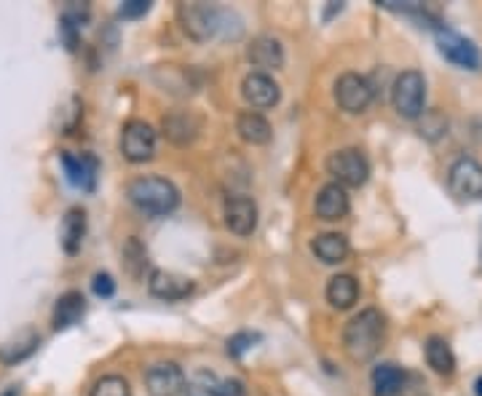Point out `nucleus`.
<instances>
[{
	"label": "nucleus",
	"mask_w": 482,
	"mask_h": 396,
	"mask_svg": "<svg viewBox=\"0 0 482 396\" xmlns=\"http://www.w3.org/2000/svg\"><path fill=\"white\" fill-rule=\"evenodd\" d=\"M475 389H478V396H482V375L478 378V386H475Z\"/></svg>",
	"instance_id": "37"
},
{
	"label": "nucleus",
	"mask_w": 482,
	"mask_h": 396,
	"mask_svg": "<svg viewBox=\"0 0 482 396\" xmlns=\"http://www.w3.org/2000/svg\"><path fill=\"white\" fill-rule=\"evenodd\" d=\"M121 156L131 164H145L156 156V129L145 121H129L121 129Z\"/></svg>",
	"instance_id": "7"
},
{
	"label": "nucleus",
	"mask_w": 482,
	"mask_h": 396,
	"mask_svg": "<svg viewBox=\"0 0 482 396\" xmlns=\"http://www.w3.org/2000/svg\"><path fill=\"white\" fill-rule=\"evenodd\" d=\"M199 131H201V121L188 110H174L164 115V134L174 145H190L199 137Z\"/></svg>",
	"instance_id": "18"
},
{
	"label": "nucleus",
	"mask_w": 482,
	"mask_h": 396,
	"mask_svg": "<svg viewBox=\"0 0 482 396\" xmlns=\"http://www.w3.org/2000/svg\"><path fill=\"white\" fill-rule=\"evenodd\" d=\"M217 396H247V386L239 378H228V381H223Z\"/></svg>",
	"instance_id": "35"
},
{
	"label": "nucleus",
	"mask_w": 482,
	"mask_h": 396,
	"mask_svg": "<svg viewBox=\"0 0 482 396\" xmlns=\"http://www.w3.org/2000/svg\"><path fill=\"white\" fill-rule=\"evenodd\" d=\"M314 209H317V217H319V220H327V223L343 220V217L349 215V209H351V201H349L346 188L338 185V182H327V185L317 193Z\"/></svg>",
	"instance_id": "14"
},
{
	"label": "nucleus",
	"mask_w": 482,
	"mask_h": 396,
	"mask_svg": "<svg viewBox=\"0 0 482 396\" xmlns=\"http://www.w3.org/2000/svg\"><path fill=\"white\" fill-rule=\"evenodd\" d=\"M83 236H86V212L80 206H72L62 220V233H59L62 249L67 255H75L83 244Z\"/></svg>",
	"instance_id": "23"
},
{
	"label": "nucleus",
	"mask_w": 482,
	"mask_h": 396,
	"mask_svg": "<svg viewBox=\"0 0 482 396\" xmlns=\"http://www.w3.org/2000/svg\"><path fill=\"white\" fill-rule=\"evenodd\" d=\"M448 188L459 201H480L482 198V164L461 156L459 161H453L451 172H448Z\"/></svg>",
	"instance_id": "8"
},
{
	"label": "nucleus",
	"mask_w": 482,
	"mask_h": 396,
	"mask_svg": "<svg viewBox=\"0 0 482 396\" xmlns=\"http://www.w3.org/2000/svg\"><path fill=\"white\" fill-rule=\"evenodd\" d=\"M392 102L402 118L419 121L427 113V80H424V75L419 70L400 72L394 80V88H392Z\"/></svg>",
	"instance_id": "4"
},
{
	"label": "nucleus",
	"mask_w": 482,
	"mask_h": 396,
	"mask_svg": "<svg viewBox=\"0 0 482 396\" xmlns=\"http://www.w3.org/2000/svg\"><path fill=\"white\" fill-rule=\"evenodd\" d=\"M427 365L437 373V375H453L456 373V354L451 349V343L440 335L427 341Z\"/></svg>",
	"instance_id": "24"
},
{
	"label": "nucleus",
	"mask_w": 482,
	"mask_h": 396,
	"mask_svg": "<svg viewBox=\"0 0 482 396\" xmlns=\"http://www.w3.org/2000/svg\"><path fill=\"white\" fill-rule=\"evenodd\" d=\"M437 48H440V54H443L448 62H453L456 67H461V70H480V48H478L469 38H464V35H459V32H453V29H448V27H445V29L437 27Z\"/></svg>",
	"instance_id": "9"
},
{
	"label": "nucleus",
	"mask_w": 482,
	"mask_h": 396,
	"mask_svg": "<svg viewBox=\"0 0 482 396\" xmlns=\"http://www.w3.org/2000/svg\"><path fill=\"white\" fill-rule=\"evenodd\" d=\"M123 265H126V271L134 276V279H140L142 274H145V268H148V252H145V247L140 244V239H129L126 241V247H123Z\"/></svg>",
	"instance_id": "28"
},
{
	"label": "nucleus",
	"mask_w": 482,
	"mask_h": 396,
	"mask_svg": "<svg viewBox=\"0 0 482 396\" xmlns=\"http://www.w3.org/2000/svg\"><path fill=\"white\" fill-rule=\"evenodd\" d=\"M148 290L153 298L158 300H166V303H177V300H185L190 292H193V282L188 276H180L174 271H153L148 276Z\"/></svg>",
	"instance_id": "13"
},
{
	"label": "nucleus",
	"mask_w": 482,
	"mask_h": 396,
	"mask_svg": "<svg viewBox=\"0 0 482 396\" xmlns=\"http://www.w3.org/2000/svg\"><path fill=\"white\" fill-rule=\"evenodd\" d=\"M386 341V316L378 308L359 311L343 330V349L351 362H370Z\"/></svg>",
	"instance_id": "2"
},
{
	"label": "nucleus",
	"mask_w": 482,
	"mask_h": 396,
	"mask_svg": "<svg viewBox=\"0 0 482 396\" xmlns=\"http://www.w3.org/2000/svg\"><path fill=\"white\" fill-rule=\"evenodd\" d=\"M220 381L212 370H196L190 378H188V386H185V396H217L220 394Z\"/></svg>",
	"instance_id": "26"
},
{
	"label": "nucleus",
	"mask_w": 482,
	"mask_h": 396,
	"mask_svg": "<svg viewBox=\"0 0 482 396\" xmlns=\"http://www.w3.org/2000/svg\"><path fill=\"white\" fill-rule=\"evenodd\" d=\"M376 99V88L373 83L359 75V72H343L338 80H335V102L341 110L357 115V113H365Z\"/></svg>",
	"instance_id": "6"
},
{
	"label": "nucleus",
	"mask_w": 482,
	"mask_h": 396,
	"mask_svg": "<svg viewBox=\"0 0 482 396\" xmlns=\"http://www.w3.org/2000/svg\"><path fill=\"white\" fill-rule=\"evenodd\" d=\"M408 378V373L397 365H381L373 370V386H376V396L392 394L397 386H402V381Z\"/></svg>",
	"instance_id": "25"
},
{
	"label": "nucleus",
	"mask_w": 482,
	"mask_h": 396,
	"mask_svg": "<svg viewBox=\"0 0 482 396\" xmlns=\"http://www.w3.org/2000/svg\"><path fill=\"white\" fill-rule=\"evenodd\" d=\"M427 394V383L416 375V373H408V378L402 381V386H397L392 394L386 396H424Z\"/></svg>",
	"instance_id": "32"
},
{
	"label": "nucleus",
	"mask_w": 482,
	"mask_h": 396,
	"mask_svg": "<svg viewBox=\"0 0 482 396\" xmlns=\"http://www.w3.org/2000/svg\"><path fill=\"white\" fill-rule=\"evenodd\" d=\"M258 341H260V335H255V333H236L233 338H228V354H231L233 359H239V357H244Z\"/></svg>",
	"instance_id": "31"
},
{
	"label": "nucleus",
	"mask_w": 482,
	"mask_h": 396,
	"mask_svg": "<svg viewBox=\"0 0 482 396\" xmlns=\"http://www.w3.org/2000/svg\"><path fill=\"white\" fill-rule=\"evenodd\" d=\"M311 252L325 265H338L349 257V239L343 233H322L311 241Z\"/></svg>",
	"instance_id": "22"
},
{
	"label": "nucleus",
	"mask_w": 482,
	"mask_h": 396,
	"mask_svg": "<svg viewBox=\"0 0 482 396\" xmlns=\"http://www.w3.org/2000/svg\"><path fill=\"white\" fill-rule=\"evenodd\" d=\"M225 225L236 236H252L258 228V204L249 196H231L223 209Z\"/></svg>",
	"instance_id": "12"
},
{
	"label": "nucleus",
	"mask_w": 482,
	"mask_h": 396,
	"mask_svg": "<svg viewBox=\"0 0 482 396\" xmlns=\"http://www.w3.org/2000/svg\"><path fill=\"white\" fill-rule=\"evenodd\" d=\"M148 11H150V3H148V0H126V3L121 5V16H126V19L142 16V13H148Z\"/></svg>",
	"instance_id": "34"
},
{
	"label": "nucleus",
	"mask_w": 482,
	"mask_h": 396,
	"mask_svg": "<svg viewBox=\"0 0 482 396\" xmlns=\"http://www.w3.org/2000/svg\"><path fill=\"white\" fill-rule=\"evenodd\" d=\"M247 59L255 67H260V72L279 70V67H284V48L274 35H258V38H252V43L247 48Z\"/></svg>",
	"instance_id": "15"
},
{
	"label": "nucleus",
	"mask_w": 482,
	"mask_h": 396,
	"mask_svg": "<svg viewBox=\"0 0 482 396\" xmlns=\"http://www.w3.org/2000/svg\"><path fill=\"white\" fill-rule=\"evenodd\" d=\"M86 314V300L78 290H70L64 295H59L56 306H54V316H51V324L54 330H67L72 324H78Z\"/></svg>",
	"instance_id": "20"
},
{
	"label": "nucleus",
	"mask_w": 482,
	"mask_h": 396,
	"mask_svg": "<svg viewBox=\"0 0 482 396\" xmlns=\"http://www.w3.org/2000/svg\"><path fill=\"white\" fill-rule=\"evenodd\" d=\"M89 396H131V389L126 383V378L121 375H105L94 383L91 394Z\"/></svg>",
	"instance_id": "29"
},
{
	"label": "nucleus",
	"mask_w": 482,
	"mask_h": 396,
	"mask_svg": "<svg viewBox=\"0 0 482 396\" xmlns=\"http://www.w3.org/2000/svg\"><path fill=\"white\" fill-rule=\"evenodd\" d=\"M327 172L333 174V180L343 188H362L370 177V164L368 158L354 150V147H346V150H335L330 153L327 158Z\"/></svg>",
	"instance_id": "5"
},
{
	"label": "nucleus",
	"mask_w": 482,
	"mask_h": 396,
	"mask_svg": "<svg viewBox=\"0 0 482 396\" xmlns=\"http://www.w3.org/2000/svg\"><path fill=\"white\" fill-rule=\"evenodd\" d=\"M164 86H166L169 91L182 88V94H190V91H193L190 72H188V70H180L177 64H166V80H164ZM177 94H180V91H177Z\"/></svg>",
	"instance_id": "30"
},
{
	"label": "nucleus",
	"mask_w": 482,
	"mask_h": 396,
	"mask_svg": "<svg viewBox=\"0 0 482 396\" xmlns=\"http://www.w3.org/2000/svg\"><path fill=\"white\" fill-rule=\"evenodd\" d=\"M0 396H19V389H16V386H11V389H5Z\"/></svg>",
	"instance_id": "36"
},
{
	"label": "nucleus",
	"mask_w": 482,
	"mask_h": 396,
	"mask_svg": "<svg viewBox=\"0 0 482 396\" xmlns=\"http://www.w3.org/2000/svg\"><path fill=\"white\" fill-rule=\"evenodd\" d=\"M241 97L247 99V105L252 110H268V107L279 105L282 91H279V83L268 72L255 70L241 80Z\"/></svg>",
	"instance_id": "11"
},
{
	"label": "nucleus",
	"mask_w": 482,
	"mask_h": 396,
	"mask_svg": "<svg viewBox=\"0 0 482 396\" xmlns=\"http://www.w3.org/2000/svg\"><path fill=\"white\" fill-rule=\"evenodd\" d=\"M91 290H94V295H99V298H113L115 282H113L110 274H97L94 282H91Z\"/></svg>",
	"instance_id": "33"
},
{
	"label": "nucleus",
	"mask_w": 482,
	"mask_h": 396,
	"mask_svg": "<svg viewBox=\"0 0 482 396\" xmlns=\"http://www.w3.org/2000/svg\"><path fill=\"white\" fill-rule=\"evenodd\" d=\"M327 303L338 311H349L359 300V282L351 274H338L327 282Z\"/></svg>",
	"instance_id": "21"
},
{
	"label": "nucleus",
	"mask_w": 482,
	"mask_h": 396,
	"mask_svg": "<svg viewBox=\"0 0 482 396\" xmlns=\"http://www.w3.org/2000/svg\"><path fill=\"white\" fill-rule=\"evenodd\" d=\"M40 346V335L32 327H21L16 335H11L3 346H0V365H19L24 359H30Z\"/></svg>",
	"instance_id": "16"
},
{
	"label": "nucleus",
	"mask_w": 482,
	"mask_h": 396,
	"mask_svg": "<svg viewBox=\"0 0 482 396\" xmlns=\"http://www.w3.org/2000/svg\"><path fill=\"white\" fill-rule=\"evenodd\" d=\"M62 166H64V174L70 180V185L80 188V190H91L94 188V180H97V158L91 156H70V153H62Z\"/></svg>",
	"instance_id": "19"
},
{
	"label": "nucleus",
	"mask_w": 482,
	"mask_h": 396,
	"mask_svg": "<svg viewBox=\"0 0 482 396\" xmlns=\"http://www.w3.org/2000/svg\"><path fill=\"white\" fill-rule=\"evenodd\" d=\"M188 378L174 362H158L145 373V389L150 396H180L185 394Z\"/></svg>",
	"instance_id": "10"
},
{
	"label": "nucleus",
	"mask_w": 482,
	"mask_h": 396,
	"mask_svg": "<svg viewBox=\"0 0 482 396\" xmlns=\"http://www.w3.org/2000/svg\"><path fill=\"white\" fill-rule=\"evenodd\" d=\"M177 16L182 21V29L193 38V40H239L244 32V24L239 19V13L228 11V8H217V5H204V3H180Z\"/></svg>",
	"instance_id": "1"
},
{
	"label": "nucleus",
	"mask_w": 482,
	"mask_h": 396,
	"mask_svg": "<svg viewBox=\"0 0 482 396\" xmlns=\"http://www.w3.org/2000/svg\"><path fill=\"white\" fill-rule=\"evenodd\" d=\"M126 196L148 217H166L180 206V190L164 177H137L129 182Z\"/></svg>",
	"instance_id": "3"
},
{
	"label": "nucleus",
	"mask_w": 482,
	"mask_h": 396,
	"mask_svg": "<svg viewBox=\"0 0 482 396\" xmlns=\"http://www.w3.org/2000/svg\"><path fill=\"white\" fill-rule=\"evenodd\" d=\"M419 134L429 142H437L440 137L448 134V118L440 113V110H427L421 118H419Z\"/></svg>",
	"instance_id": "27"
},
{
	"label": "nucleus",
	"mask_w": 482,
	"mask_h": 396,
	"mask_svg": "<svg viewBox=\"0 0 482 396\" xmlns=\"http://www.w3.org/2000/svg\"><path fill=\"white\" fill-rule=\"evenodd\" d=\"M236 131L247 145H268L274 137L271 121L258 110H241L236 115Z\"/></svg>",
	"instance_id": "17"
}]
</instances>
